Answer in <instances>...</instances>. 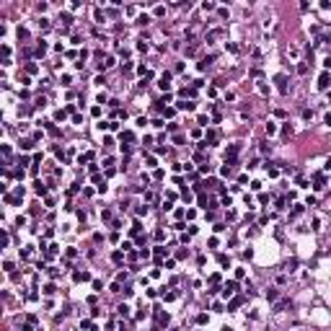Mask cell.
<instances>
[{
	"label": "cell",
	"instance_id": "obj_1",
	"mask_svg": "<svg viewBox=\"0 0 331 331\" xmlns=\"http://www.w3.org/2000/svg\"><path fill=\"white\" fill-rule=\"evenodd\" d=\"M274 83L279 88V93H287V75H285V72H279V75L274 78Z\"/></svg>",
	"mask_w": 331,
	"mask_h": 331
},
{
	"label": "cell",
	"instance_id": "obj_2",
	"mask_svg": "<svg viewBox=\"0 0 331 331\" xmlns=\"http://www.w3.org/2000/svg\"><path fill=\"white\" fill-rule=\"evenodd\" d=\"M331 85V75H329V70L326 72H321V78H318V88L321 91H326V88Z\"/></svg>",
	"mask_w": 331,
	"mask_h": 331
},
{
	"label": "cell",
	"instance_id": "obj_3",
	"mask_svg": "<svg viewBox=\"0 0 331 331\" xmlns=\"http://www.w3.org/2000/svg\"><path fill=\"white\" fill-rule=\"evenodd\" d=\"M158 85L163 88V91H168V88H171V72H163V75H160V80H158Z\"/></svg>",
	"mask_w": 331,
	"mask_h": 331
},
{
	"label": "cell",
	"instance_id": "obj_4",
	"mask_svg": "<svg viewBox=\"0 0 331 331\" xmlns=\"http://www.w3.org/2000/svg\"><path fill=\"white\" fill-rule=\"evenodd\" d=\"M223 290H225V292H223V295H225V298H230V295H233V292H235V290H238V282H228V285H225V287H223Z\"/></svg>",
	"mask_w": 331,
	"mask_h": 331
},
{
	"label": "cell",
	"instance_id": "obj_5",
	"mask_svg": "<svg viewBox=\"0 0 331 331\" xmlns=\"http://www.w3.org/2000/svg\"><path fill=\"white\" fill-rule=\"evenodd\" d=\"M72 279H75V282H83V279H91V274H88V272H75Z\"/></svg>",
	"mask_w": 331,
	"mask_h": 331
},
{
	"label": "cell",
	"instance_id": "obj_6",
	"mask_svg": "<svg viewBox=\"0 0 331 331\" xmlns=\"http://www.w3.org/2000/svg\"><path fill=\"white\" fill-rule=\"evenodd\" d=\"M277 298H279V292H277V287H269V290H267V300H272V303H274Z\"/></svg>",
	"mask_w": 331,
	"mask_h": 331
},
{
	"label": "cell",
	"instance_id": "obj_7",
	"mask_svg": "<svg viewBox=\"0 0 331 331\" xmlns=\"http://www.w3.org/2000/svg\"><path fill=\"white\" fill-rule=\"evenodd\" d=\"M207 142H210V145H215V142H217V132H215V129H210V132H207Z\"/></svg>",
	"mask_w": 331,
	"mask_h": 331
},
{
	"label": "cell",
	"instance_id": "obj_8",
	"mask_svg": "<svg viewBox=\"0 0 331 331\" xmlns=\"http://www.w3.org/2000/svg\"><path fill=\"white\" fill-rule=\"evenodd\" d=\"M122 259H124L122 251H114V254H111V261H114V264H122Z\"/></svg>",
	"mask_w": 331,
	"mask_h": 331
},
{
	"label": "cell",
	"instance_id": "obj_9",
	"mask_svg": "<svg viewBox=\"0 0 331 331\" xmlns=\"http://www.w3.org/2000/svg\"><path fill=\"white\" fill-rule=\"evenodd\" d=\"M217 261H220V267H230V259H228L225 254H220V256H217Z\"/></svg>",
	"mask_w": 331,
	"mask_h": 331
},
{
	"label": "cell",
	"instance_id": "obj_10",
	"mask_svg": "<svg viewBox=\"0 0 331 331\" xmlns=\"http://www.w3.org/2000/svg\"><path fill=\"white\" fill-rule=\"evenodd\" d=\"M267 135H269V137H272V135H277V124H274V122H269V124H267Z\"/></svg>",
	"mask_w": 331,
	"mask_h": 331
},
{
	"label": "cell",
	"instance_id": "obj_11",
	"mask_svg": "<svg viewBox=\"0 0 331 331\" xmlns=\"http://www.w3.org/2000/svg\"><path fill=\"white\" fill-rule=\"evenodd\" d=\"M267 173L272 176V179H277V176H279V171H277V168H272V163H267Z\"/></svg>",
	"mask_w": 331,
	"mask_h": 331
},
{
	"label": "cell",
	"instance_id": "obj_12",
	"mask_svg": "<svg viewBox=\"0 0 331 331\" xmlns=\"http://www.w3.org/2000/svg\"><path fill=\"white\" fill-rule=\"evenodd\" d=\"M241 303H243V298H235V300H230V305H228V311H233V308H238Z\"/></svg>",
	"mask_w": 331,
	"mask_h": 331
},
{
	"label": "cell",
	"instance_id": "obj_13",
	"mask_svg": "<svg viewBox=\"0 0 331 331\" xmlns=\"http://www.w3.org/2000/svg\"><path fill=\"white\" fill-rule=\"evenodd\" d=\"M287 305H290V300H282V303H277V305H274V311L279 313V311H285V308H287Z\"/></svg>",
	"mask_w": 331,
	"mask_h": 331
},
{
	"label": "cell",
	"instance_id": "obj_14",
	"mask_svg": "<svg viewBox=\"0 0 331 331\" xmlns=\"http://www.w3.org/2000/svg\"><path fill=\"white\" fill-rule=\"evenodd\" d=\"M21 148H24V150H31V148H34V140H24V142H21Z\"/></svg>",
	"mask_w": 331,
	"mask_h": 331
},
{
	"label": "cell",
	"instance_id": "obj_15",
	"mask_svg": "<svg viewBox=\"0 0 331 331\" xmlns=\"http://www.w3.org/2000/svg\"><path fill=\"white\" fill-rule=\"evenodd\" d=\"M34 186H36V194H47V189H44V184H41V181H36Z\"/></svg>",
	"mask_w": 331,
	"mask_h": 331
},
{
	"label": "cell",
	"instance_id": "obj_16",
	"mask_svg": "<svg viewBox=\"0 0 331 331\" xmlns=\"http://www.w3.org/2000/svg\"><path fill=\"white\" fill-rule=\"evenodd\" d=\"M44 52H47V44H44V41H39V47H36V54H39V57H41Z\"/></svg>",
	"mask_w": 331,
	"mask_h": 331
},
{
	"label": "cell",
	"instance_id": "obj_17",
	"mask_svg": "<svg viewBox=\"0 0 331 331\" xmlns=\"http://www.w3.org/2000/svg\"><path fill=\"white\" fill-rule=\"evenodd\" d=\"M68 116V109H60V111H54V119H65Z\"/></svg>",
	"mask_w": 331,
	"mask_h": 331
},
{
	"label": "cell",
	"instance_id": "obj_18",
	"mask_svg": "<svg viewBox=\"0 0 331 331\" xmlns=\"http://www.w3.org/2000/svg\"><path fill=\"white\" fill-rule=\"evenodd\" d=\"M122 140H124V142H132V140H135V135H132V132H122Z\"/></svg>",
	"mask_w": 331,
	"mask_h": 331
},
{
	"label": "cell",
	"instance_id": "obj_19",
	"mask_svg": "<svg viewBox=\"0 0 331 331\" xmlns=\"http://www.w3.org/2000/svg\"><path fill=\"white\" fill-rule=\"evenodd\" d=\"M39 28H41V31H47V28H49V21H47V18H39Z\"/></svg>",
	"mask_w": 331,
	"mask_h": 331
},
{
	"label": "cell",
	"instance_id": "obj_20",
	"mask_svg": "<svg viewBox=\"0 0 331 331\" xmlns=\"http://www.w3.org/2000/svg\"><path fill=\"white\" fill-rule=\"evenodd\" d=\"M298 72H300V75H305V72H308V62H300L298 65Z\"/></svg>",
	"mask_w": 331,
	"mask_h": 331
},
{
	"label": "cell",
	"instance_id": "obj_21",
	"mask_svg": "<svg viewBox=\"0 0 331 331\" xmlns=\"http://www.w3.org/2000/svg\"><path fill=\"white\" fill-rule=\"evenodd\" d=\"M292 135V127H290V124H285V127H282V137H290Z\"/></svg>",
	"mask_w": 331,
	"mask_h": 331
},
{
	"label": "cell",
	"instance_id": "obj_22",
	"mask_svg": "<svg viewBox=\"0 0 331 331\" xmlns=\"http://www.w3.org/2000/svg\"><path fill=\"white\" fill-rule=\"evenodd\" d=\"M60 21H62L65 26H70V24H72V16H68V13H65V16H60Z\"/></svg>",
	"mask_w": 331,
	"mask_h": 331
},
{
	"label": "cell",
	"instance_id": "obj_23",
	"mask_svg": "<svg viewBox=\"0 0 331 331\" xmlns=\"http://www.w3.org/2000/svg\"><path fill=\"white\" fill-rule=\"evenodd\" d=\"M116 311H119V316H129V305H119Z\"/></svg>",
	"mask_w": 331,
	"mask_h": 331
},
{
	"label": "cell",
	"instance_id": "obj_24",
	"mask_svg": "<svg viewBox=\"0 0 331 331\" xmlns=\"http://www.w3.org/2000/svg\"><path fill=\"white\" fill-rule=\"evenodd\" d=\"M54 290H57L54 285H47V287H44V295H54Z\"/></svg>",
	"mask_w": 331,
	"mask_h": 331
},
{
	"label": "cell",
	"instance_id": "obj_25",
	"mask_svg": "<svg viewBox=\"0 0 331 331\" xmlns=\"http://www.w3.org/2000/svg\"><path fill=\"white\" fill-rule=\"evenodd\" d=\"M93 18H96V24H104V13H101V11L93 13Z\"/></svg>",
	"mask_w": 331,
	"mask_h": 331
},
{
	"label": "cell",
	"instance_id": "obj_26",
	"mask_svg": "<svg viewBox=\"0 0 331 331\" xmlns=\"http://www.w3.org/2000/svg\"><path fill=\"white\" fill-rule=\"evenodd\" d=\"M259 91L264 93V96H267V93H269V88H267V83H264V80H259Z\"/></svg>",
	"mask_w": 331,
	"mask_h": 331
},
{
	"label": "cell",
	"instance_id": "obj_27",
	"mask_svg": "<svg viewBox=\"0 0 331 331\" xmlns=\"http://www.w3.org/2000/svg\"><path fill=\"white\" fill-rule=\"evenodd\" d=\"M259 150H261V153H272V145H269V142H261Z\"/></svg>",
	"mask_w": 331,
	"mask_h": 331
},
{
	"label": "cell",
	"instance_id": "obj_28",
	"mask_svg": "<svg viewBox=\"0 0 331 331\" xmlns=\"http://www.w3.org/2000/svg\"><path fill=\"white\" fill-rule=\"evenodd\" d=\"M137 24H150V16H148V13H145V16H140V18H137Z\"/></svg>",
	"mask_w": 331,
	"mask_h": 331
},
{
	"label": "cell",
	"instance_id": "obj_29",
	"mask_svg": "<svg viewBox=\"0 0 331 331\" xmlns=\"http://www.w3.org/2000/svg\"><path fill=\"white\" fill-rule=\"evenodd\" d=\"M300 212H303V204H295V210H292V217H298Z\"/></svg>",
	"mask_w": 331,
	"mask_h": 331
},
{
	"label": "cell",
	"instance_id": "obj_30",
	"mask_svg": "<svg viewBox=\"0 0 331 331\" xmlns=\"http://www.w3.org/2000/svg\"><path fill=\"white\" fill-rule=\"evenodd\" d=\"M220 282V274H210V285H217Z\"/></svg>",
	"mask_w": 331,
	"mask_h": 331
},
{
	"label": "cell",
	"instance_id": "obj_31",
	"mask_svg": "<svg viewBox=\"0 0 331 331\" xmlns=\"http://www.w3.org/2000/svg\"><path fill=\"white\" fill-rule=\"evenodd\" d=\"M163 300H176V292H163Z\"/></svg>",
	"mask_w": 331,
	"mask_h": 331
},
{
	"label": "cell",
	"instance_id": "obj_32",
	"mask_svg": "<svg viewBox=\"0 0 331 331\" xmlns=\"http://www.w3.org/2000/svg\"><path fill=\"white\" fill-rule=\"evenodd\" d=\"M323 124H329V127H331V111L326 114V116H323Z\"/></svg>",
	"mask_w": 331,
	"mask_h": 331
},
{
	"label": "cell",
	"instance_id": "obj_33",
	"mask_svg": "<svg viewBox=\"0 0 331 331\" xmlns=\"http://www.w3.org/2000/svg\"><path fill=\"white\" fill-rule=\"evenodd\" d=\"M323 68H326V70L331 68V57H326V60H323Z\"/></svg>",
	"mask_w": 331,
	"mask_h": 331
},
{
	"label": "cell",
	"instance_id": "obj_34",
	"mask_svg": "<svg viewBox=\"0 0 331 331\" xmlns=\"http://www.w3.org/2000/svg\"><path fill=\"white\" fill-rule=\"evenodd\" d=\"M326 171H331V158H329V160H326Z\"/></svg>",
	"mask_w": 331,
	"mask_h": 331
},
{
	"label": "cell",
	"instance_id": "obj_35",
	"mask_svg": "<svg viewBox=\"0 0 331 331\" xmlns=\"http://www.w3.org/2000/svg\"><path fill=\"white\" fill-rule=\"evenodd\" d=\"M223 331H233V329H228V326H225V329H223Z\"/></svg>",
	"mask_w": 331,
	"mask_h": 331
}]
</instances>
